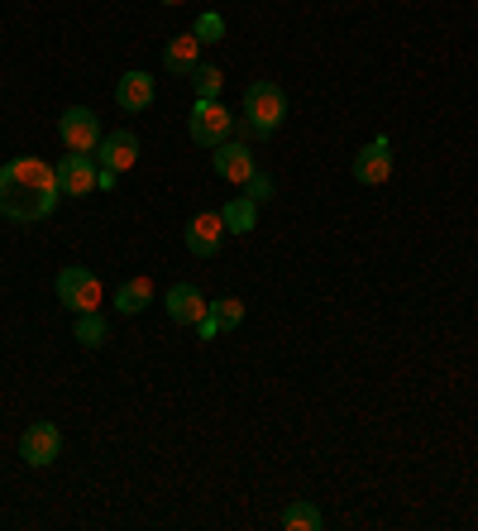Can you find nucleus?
Segmentation results:
<instances>
[{"mask_svg": "<svg viewBox=\"0 0 478 531\" xmlns=\"http://www.w3.org/2000/svg\"><path fill=\"white\" fill-rule=\"evenodd\" d=\"M220 221H225V235H249L259 225V206L249 197H235L230 206H220Z\"/></svg>", "mask_w": 478, "mask_h": 531, "instance_id": "obj_16", "label": "nucleus"}, {"mask_svg": "<svg viewBox=\"0 0 478 531\" xmlns=\"http://www.w3.org/2000/svg\"><path fill=\"white\" fill-rule=\"evenodd\" d=\"M77 345H87V350L106 345V316L101 311H77Z\"/></svg>", "mask_w": 478, "mask_h": 531, "instance_id": "obj_18", "label": "nucleus"}, {"mask_svg": "<svg viewBox=\"0 0 478 531\" xmlns=\"http://www.w3.org/2000/svg\"><path fill=\"white\" fill-rule=\"evenodd\" d=\"M239 192L254 201V206H263V201H273V182H268V173H254L244 187H239Z\"/></svg>", "mask_w": 478, "mask_h": 531, "instance_id": "obj_22", "label": "nucleus"}, {"mask_svg": "<svg viewBox=\"0 0 478 531\" xmlns=\"http://www.w3.org/2000/svg\"><path fill=\"white\" fill-rule=\"evenodd\" d=\"M192 87L201 101H220V91H225V72L216 63H196L192 67Z\"/></svg>", "mask_w": 478, "mask_h": 531, "instance_id": "obj_17", "label": "nucleus"}, {"mask_svg": "<svg viewBox=\"0 0 478 531\" xmlns=\"http://www.w3.org/2000/svg\"><path fill=\"white\" fill-rule=\"evenodd\" d=\"M354 177H359L364 187L388 182V177H392V144H388V139H373L369 149H359V154H354Z\"/></svg>", "mask_w": 478, "mask_h": 531, "instance_id": "obj_11", "label": "nucleus"}, {"mask_svg": "<svg viewBox=\"0 0 478 531\" xmlns=\"http://www.w3.org/2000/svg\"><path fill=\"white\" fill-rule=\"evenodd\" d=\"M115 101H120V111H149L153 106V77L149 72H125L120 82H115Z\"/></svg>", "mask_w": 478, "mask_h": 531, "instance_id": "obj_13", "label": "nucleus"}, {"mask_svg": "<svg viewBox=\"0 0 478 531\" xmlns=\"http://www.w3.org/2000/svg\"><path fill=\"white\" fill-rule=\"evenodd\" d=\"M58 139L67 144V154H96V144L106 139V130H101L96 111H87V106H67V111L58 115Z\"/></svg>", "mask_w": 478, "mask_h": 531, "instance_id": "obj_4", "label": "nucleus"}, {"mask_svg": "<svg viewBox=\"0 0 478 531\" xmlns=\"http://www.w3.org/2000/svg\"><path fill=\"white\" fill-rule=\"evenodd\" d=\"M58 450H63V436H58V426L53 421H34L29 431L20 436V460L34 469H44L58 460Z\"/></svg>", "mask_w": 478, "mask_h": 531, "instance_id": "obj_6", "label": "nucleus"}, {"mask_svg": "<svg viewBox=\"0 0 478 531\" xmlns=\"http://www.w3.org/2000/svg\"><path fill=\"white\" fill-rule=\"evenodd\" d=\"M163 307H168V316H173L177 326H196V321L211 311V302H206L201 288H192V283H173L168 297H163Z\"/></svg>", "mask_w": 478, "mask_h": 531, "instance_id": "obj_12", "label": "nucleus"}, {"mask_svg": "<svg viewBox=\"0 0 478 531\" xmlns=\"http://www.w3.org/2000/svg\"><path fill=\"white\" fill-rule=\"evenodd\" d=\"M216 173L225 177V182L244 187L249 177L259 173V158H254V149H249L244 139H239V144H235V139H225V144L216 149Z\"/></svg>", "mask_w": 478, "mask_h": 531, "instance_id": "obj_8", "label": "nucleus"}, {"mask_svg": "<svg viewBox=\"0 0 478 531\" xmlns=\"http://www.w3.org/2000/svg\"><path fill=\"white\" fill-rule=\"evenodd\" d=\"M149 307H153V278H125L120 292H115V311L120 316H139Z\"/></svg>", "mask_w": 478, "mask_h": 531, "instance_id": "obj_15", "label": "nucleus"}, {"mask_svg": "<svg viewBox=\"0 0 478 531\" xmlns=\"http://www.w3.org/2000/svg\"><path fill=\"white\" fill-rule=\"evenodd\" d=\"M163 5H182V0H163Z\"/></svg>", "mask_w": 478, "mask_h": 531, "instance_id": "obj_25", "label": "nucleus"}, {"mask_svg": "<svg viewBox=\"0 0 478 531\" xmlns=\"http://www.w3.org/2000/svg\"><path fill=\"white\" fill-rule=\"evenodd\" d=\"M196 63H201V39H196V34H177L173 44L163 48V67H168L173 77H192Z\"/></svg>", "mask_w": 478, "mask_h": 531, "instance_id": "obj_14", "label": "nucleus"}, {"mask_svg": "<svg viewBox=\"0 0 478 531\" xmlns=\"http://www.w3.org/2000/svg\"><path fill=\"white\" fill-rule=\"evenodd\" d=\"M96 173H101L96 154H67L63 163H58V187H63V197H87V192H96Z\"/></svg>", "mask_w": 478, "mask_h": 531, "instance_id": "obj_7", "label": "nucleus"}, {"mask_svg": "<svg viewBox=\"0 0 478 531\" xmlns=\"http://www.w3.org/2000/svg\"><path fill=\"white\" fill-rule=\"evenodd\" d=\"M115 182H120V173H110V168H101V173H96V187H101V192H110Z\"/></svg>", "mask_w": 478, "mask_h": 531, "instance_id": "obj_24", "label": "nucleus"}, {"mask_svg": "<svg viewBox=\"0 0 478 531\" xmlns=\"http://www.w3.org/2000/svg\"><path fill=\"white\" fill-rule=\"evenodd\" d=\"M196 331H201V340H211V335H220L216 316H211V311H206V316H201V321H196Z\"/></svg>", "mask_w": 478, "mask_h": 531, "instance_id": "obj_23", "label": "nucleus"}, {"mask_svg": "<svg viewBox=\"0 0 478 531\" xmlns=\"http://www.w3.org/2000/svg\"><path fill=\"white\" fill-rule=\"evenodd\" d=\"M244 120L259 130V139L278 130V125L287 120V96H283V87H278V82H254V87L244 91Z\"/></svg>", "mask_w": 478, "mask_h": 531, "instance_id": "obj_2", "label": "nucleus"}, {"mask_svg": "<svg viewBox=\"0 0 478 531\" xmlns=\"http://www.w3.org/2000/svg\"><path fill=\"white\" fill-rule=\"evenodd\" d=\"M225 240V221H220V211H201L187 221V249H192L196 259H211Z\"/></svg>", "mask_w": 478, "mask_h": 531, "instance_id": "obj_10", "label": "nucleus"}, {"mask_svg": "<svg viewBox=\"0 0 478 531\" xmlns=\"http://www.w3.org/2000/svg\"><path fill=\"white\" fill-rule=\"evenodd\" d=\"M211 316H216L220 331H235L239 321H244V302H235V297H220V302H211Z\"/></svg>", "mask_w": 478, "mask_h": 531, "instance_id": "obj_20", "label": "nucleus"}, {"mask_svg": "<svg viewBox=\"0 0 478 531\" xmlns=\"http://www.w3.org/2000/svg\"><path fill=\"white\" fill-rule=\"evenodd\" d=\"M101 297H106V288H101V278L91 268H63L58 273V302L67 311H96Z\"/></svg>", "mask_w": 478, "mask_h": 531, "instance_id": "obj_5", "label": "nucleus"}, {"mask_svg": "<svg viewBox=\"0 0 478 531\" xmlns=\"http://www.w3.org/2000/svg\"><path fill=\"white\" fill-rule=\"evenodd\" d=\"M96 163L110 168V173H130L134 163H139V139L130 130H115L106 134L101 144H96Z\"/></svg>", "mask_w": 478, "mask_h": 531, "instance_id": "obj_9", "label": "nucleus"}, {"mask_svg": "<svg viewBox=\"0 0 478 531\" xmlns=\"http://www.w3.org/2000/svg\"><path fill=\"white\" fill-rule=\"evenodd\" d=\"M187 134H192V144H201V149H220L235 134V115L225 111L220 101H201L196 96L192 115H187Z\"/></svg>", "mask_w": 478, "mask_h": 531, "instance_id": "obj_3", "label": "nucleus"}, {"mask_svg": "<svg viewBox=\"0 0 478 531\" xmlns=\"http://www.w3.org/2000/svg\"><path fill=\"white\" fill-rule=\"evenodd\" d=\"M321 527V508L316 503H287L283 508V531H316Z\"/></svg>", "mask_w": 478, "mask_h": 531, "instance_id": "obj_19", "label": "nucleus"}, {"mask_svg": "<svg viewBox=\"0 0 478 531\" xmlns=\"http://www.w3.org/2000/svg\"><path fill=\"white\" fill-rule=\"evenodd\" d=\"M192 34L201 39V44H220V39H225V20H220V15H201Z\"/></svg>", "mask_w": 478, "mask_h": 531, "instance_id": "obj_21", "label": "nucleus"}, {"mask_svg": "<svg viewBox=\"0 0 478 531\" xmlns=\"http://www.w3.org/2000/svg\"><path fill=\"white\" fill-rule=\"evenodd\" d=\"M63 201V187H58V168H48L44 158H10L0 168V216L5 221H48Z\"/></svg>", "mask_w": 478, "mask_h": 531, "instance_id": "obj_1", "label": "nucleus"}]
</instances>
